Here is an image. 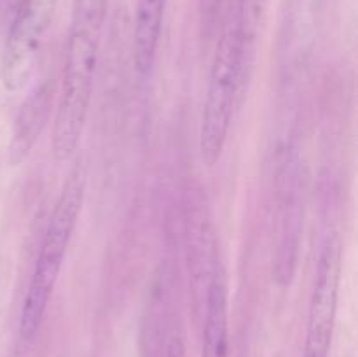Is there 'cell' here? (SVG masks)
I'll list each match as a JSON object with an SVG mask.
<instances>
[{"label": "cell", "instance_id": "1", "mask_svg": "<svg viewBox=\"0 0 358 357\" xmlns=\"http://www.w3.org/2000/svg\"><path fill=\"white\" fill-rule=\"evenodd\" d=\"M107 7L108 0H73L72 4L62 86L52 119V154L58 163L76 156L86 128Z\"/></svg>", "mask_w": 358, "mask_h": 357}, {"label": "cell", "instance_id": "2", "mask_svg": "<svg viewBox=\"0 0 358 357\" xmlns=\"http://www.w3.org/2000/svg\"><path fill=\"white\" fill-rule=\"evenodd\" d=\"M84 195H86V172H84V167H76L70 172L52 206L41 247H38V255L31 270L27 294L21 304L16 332V346L20 354H24L34 346L44 324L66 251L79 223Z\"/></svg>", "mask_w": 358, "mask_h": 357}, {"label": "cell", "instance_id": "3", "mask_svg": "<svg viewBox=\"0 0 358 357\" xmlns=\"http://www.w3.org/2000/svg\"><path fill=\"white\" fill-rule=\"evenodd\" d=\"M245 80L243 35L236 9L231 6L213 52L199 125V154L206 167H213L222 156L233 125L238 93Z\"/></svg>", "mask_w": 358, "mask_h": 357}, {"label": "cell", "instance_id": "4", "mask_svg": "<svg viewBox=\"0 0 358 357\" xmlns=\"http://www.w3.org/2000/svg\"><path fill=\"white\" fill-rule=\"evenodd\" d=\"M303 163L296 146L289 144L278 172V209H276L273 279L280 287L292 284L301 252L304 226Z\"/></svg>", "mask_w": 358, "mask_h": 357}, {"label": "cell", "instance_id": "5", "mask_svg": "<svg viewBox=\"0 0 358 357\" xmlns=\"http://www.w3.org/2000/svg\"><path fill=\"white\" fill-rule=\"evenodd\" d=\"M56 7L58 0H16L2 52V83L7 91H20L34 76Z\"/></svg>", "mask_w": 358, "mask_h": 357}, {"label": "cell", "instance_id": "6", "mask_svg": "<svg viewBox=\"0 0 358 357\" xmlns=\"http://www.w3.org/2000/svg\"><path fill=\"white\" fill-rule=\"evenodd\" d=\"M343 244L336 231L329 233L318 255L315 286L308 312L303 357H329L338 318Z\"/></svg>", "mask_w": 358, "mask_h": 357}, {"label": "cell", "instance_id": "7", "mask_svg": "<svg viewBox=\"0 0 358 357\" xmlns=\"http://www.w3.org/2000/svg\"><path fill=\"white\" fill-rule=\"evenodd\" d=\"M185 238H187V265L191 286L199 307H205L206 294L217 273L222 270L217 252V237L208 205L199 191L189 195L185 214Z\"/></svg>", "mask_w": 358, "mask_h": 357}, {"label": "cell", "instance_id": "8", "mask_svg": "<svg viewBox=\"0 0 358 357\" xmlns=\"http://www.w3.org/2000/svg\"><path fill=\"white\" fill-rule=\"evenodd\" d=\"M52 94L55 90L49 80L38 83L21 104L16 118H14L13 132L9 140V161L13 164H20L34 150L44 133L52 112Z\"/></svg>", "mask_w": 358, "mask_h": 357}, {"label": "cell", "instance_id": "9", "mask_svg": "<svg viewBox=\"0 0 358 357\" xmlns=\"http://www.w3.org/2000/svg\"><path fill=\"white\" fill-rule=\"evenodd\" d=\"M168 0H136L133 21V62L140 77H147L156 63Z\"/></svg>", "mask_w": 358, "mask_h": 357}, {"label": "cell", "instance_id": "10", "mask_svg": "<svg viewBox=\"0 0 358 357\" xmlns=\"http://www.w3.org/2000/svg\"><path fill=\"white\" fill-rule=\"evenodd\" d=\"M201 357H229V312L222 270L213 279L203 307Z\"/></svg>", "mask_w": 358, "mask_h": 357}, {"label": "cell", "instance_id": "11", "mask_svg": "<svg viewBox=\"0 0 358 357\" xmlns=\"http://www.w3.org/2000/svg\"><path fill=\"white\" fill-rule=\"evenodd\" d=\"M236 9L238 20H240L241 35H243V51H245V72L250 70L252 62L255 56V48H257L259 31H261V23L264 20L266 6L268 0H236L233 4Z\"/></svg>", "mask_w": 358, "mask_h": 357}, {"label": "cell", "instance_id": "12", "mask_svg": "<svg viewBox=\"0 0 358 357\" xmlns=\"http://www.w3.org/2000/svg\"><path fill=\"white\" fill-rule=\"evenodd\" d=\"M224 0H198L199 24H201L203 37L212 38L219 28L220 13H222Z\"/></svg>", "mask_w": 358, "mask_h": 357}, {"label": "cell", "instance_id": "13", "mask_svg": "<svg viewBox=\"0 0 358 357\" xmlns=\"http://www.w3.org/2000/svg\"><path fill=\"white\" fill-rule=\"evenodd\" d=\"M164 357H185L184 338L177 331L171 332L164 345Z\"/></svg>", "mask_w": 358, "mask_h": 357}]
</instances>
